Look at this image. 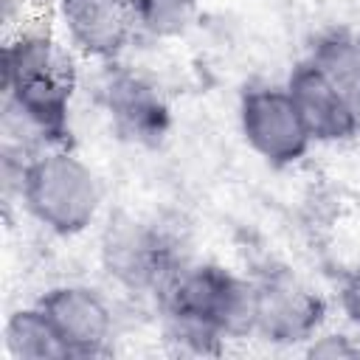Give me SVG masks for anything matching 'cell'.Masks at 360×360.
Wrapping results in <instances>:
<instances>
[{"label": "cell", "instance_id": "obj_1", "mask_svg": "<svg viewBox=\"0 0 360 360\" xmlns=\"http://www.w3.org/2000/svg\"><path fill=\"white\" fill-rule=\"evenodd\" d=\"M166 338L194 354H214L225 338L250 335L253 284L219 264H180L158 292Z\"/></svg>", "mask_w": 360, "mask_h": 360}, {"label": "cell", "instance_id": "obj_2", "mask_svg": "<svg viewBox=\"0 0 360 360\" xmlns=\"http://www.w3.org/2000/svg\"><path fill=\"white\" fill-rule=\"evenodd\" d=\"M6 104L28 115L53 146H65L76 93L73 48L42 31H20L3 48Z\"/></svg>", "mask_w": 360, "mask_h": 360}, {"label": "cell", "instance_id": "obj_3", "mask_svg": "<svg viewBox=\"0 0 360 360\" xmlns=\"http://www.w3.org/2000/svg\"><path fill=\"white\" fill-rule=\"evenodd\" d=\"M20 200L45 231L73 236L96 222L101 208V183L79 155L65 146H53L25 163Z\"/></svg>", "mask_w": 360, "mask_h": 360}, {"label": "cell", "instance_id": "obj_4", "mask_svg": "<svg viewBox=\"0 0 360 360\" xmlns=\"http://www.w3.org/2000/svg\"><path fill=\"white\" fill-rule=\"evenodd\" d=\"M253 284L250 335L267 343H309L326 318L323 298L290 270H267Z\"/></svg>", "mask_w": 360, "mask_h": 360}, {"label": "cell", "instance_id": "obj_5", "mask_svg": "<svg viewBox=\"0 0 360 360\" xmlns=\"http://www.w3.org/2000/svg\"><path fill=\"white\" fill-rule=\"evenodd\" d=\"M239 129L250 152L276 169L298 163L315 143L290 90L276 84H259L242 93Z\"/></svg>", "mask_w": 360, "mask_h": 360}, {"label": "cell", "instance_id": "obj_6", "mask_svg": "<svg viewBox=\"0 0 360 360\" xmlns=\"http://www.w3.org/2000/svg\"><path fill=\"white\" fill-rule=\"evenodd\" d=\"M284 87L290 90L312 141L332 143L360 132V104L318 56L298 62Z\"/></svg>", "mask_w": 360, "mask_h": 360}, {"label": "cell", "instance_id": "obj_7", "mask_svg": "<svg viewBox=\"0 0 360 360\" xmlns=\"http://www.w3.org/2000/svg\"><path fill=\"white\" fill-rule=\"evenodd\" d=\"M101 259L118 284L138 292H160L169 276L183 264L174 259L166 236L138 219L110 222L101 242Z\"/></svg>", "mask_w": 360, "mask_h": 360}, {"label": "cell", "instance_id": "obj_8", "mask_svg": "<svg viewBox=\"0 0 360 360\" xmlns=\"http://www.w3.org/2000/svg\"><path fill=\"white\" fill-rule=\"evenodd\" d=\"M37 304L53 323L68 357H96L110 349L112 309L93 287L59 284L51 287Z\"/></svg>", "mask_w": 360, "mask_h": 360}, {"label": "cell", "instance_id": "obj_9", "mask_svg": "<svg viewBox=\"0 0 360 360\" xmlns=\"http://www.w3.org/2000/svg\"><path fill=\"white\" fill-rule=\"evenodd\" d=\"M59 20L70 48L101 62L115 59L141 31L135 8L124 0H59Z\"/></svg>", "mask_w": 360, "mask_h": 360}, {"label": "cell", "instance_id": "obj_10", "mask_svg": "<svg viewBox=\"0 0 360 360\" xmlns=\"http://www.w3.org/2000/svg\"><path fill=\"white\" fill-rule=\"evenodd\" d=\"M104 107L118 138L129 143H158L169 127V110L155 84L138 73H110L104 82Z\"/></svg>", "mask_w": 360, "mask_h": 360}, {"label": "cell", "instance_id": "obj_11", "mask_svg": "<svg viewBox=\"0 0 360 360\" xmlns=\"http://www.w3.org/2000/svg\"><path fill=\"white\" fill-rule=\"evenodd\" d=\"M6 352L14 360H59L68 357L65 346L48 321V315L37 307H25L8 315L6 321Z\"/></svg>", "mask_w": 360, "mask_h": 360}, {"label": "cell", "instance_id": "obj_12", "mask_svg": "<svg viewBox=\"0 0 360 360\" xmlns=\"http://www.w3.org/2000/svg\"><path fill=\"white\" fill-rule=\"evenodd\" d=\"M138 28L149 37H180L197 17V0H138Z\"/></svg>", "mask_w": 360, "mask_h": 360}, {"label": "cell", "instance_id": "obj_13", "mask_svg": "<svg viewBox=\"0 0 360 360\" xmlns=\"http://www.w3.org/2000/svg\"><path fill=\"white\" fill-rule=\"evenodd\" d=\"M338 301H340L343 315L352 321V326L360 329V264L352 267V270L343 276L340 290H338Z\"/></svg>", "mask_w": 360, "mask_h": 360}, {"label": "cell", "instance_id": "obj_14", "mask_svg": "<svg viewBox=\"0 0 360 360\" xmlns=\"http://www.w3.org/2000/svg\"><path fill=\"white\" fill-rule=\"evenodd\" d=\"M309 354L315 357H357L360 354V346L352 343V338L346 335H315L309 340Z\"/></svg>", "mask_w": 360, "mask_h": 360}, {"label": "cell", "instance_id": "obj_15", "mask_svg": "<svg viewBox=\"0 0 360 360\" xmlns=\"http://www.w3.org/2000/svg\"><path fill=\"white\" fill-rule=\"evenodd\" d=\"M352 48H354V59H357V68H360V37L352 39Z\"/></svg>", "mask_w": 360, "mask_h": 360}, {"label": "cell", "instance_id": "obj_16", "mask_svg": "<svg viewBox=\"0 0 360 360\" xmlns=\"http://www.w3.org/2000/svg\"><path fill=\"white\" fill-rule=\"evenodd\" d=\"M124 3H127V6H132V8H135V3H138V0H124Z\"/></svg>", "mask_w": 360, "mask_h": 360}]
</instances>
